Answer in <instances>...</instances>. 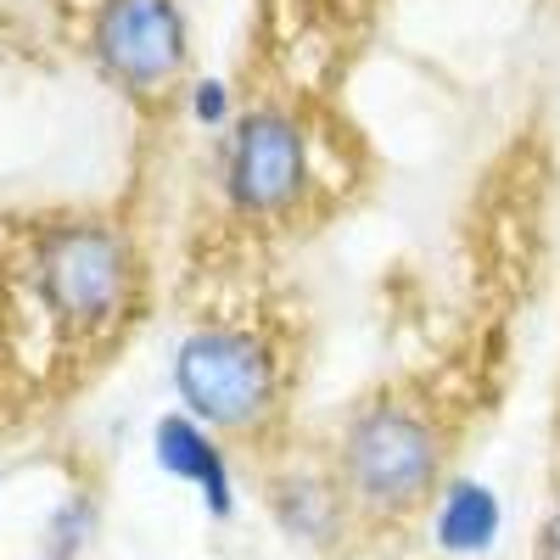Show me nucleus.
I'll list each match as a JSON object with an SVG mask.
<instances>
[{"label": "nucleus", "mask_w": 560, "mask_h": 560, "mask_svg": "<svg viewBox=\"0 0 560 560\" xmlns=\"http://www.w3.org/2000/svg\"><path fill=\"white\" fill-rule=\"evenodd\" d=\"M443 465H448V432L432 415V404L404 398V393H376L364 398L337 432L331 471L353 504L359 522H409L420 504L443 493Z\"/></svg>", "instance_id": "1"}, {"label": "nucleus", "mask_w": 560, "mask_h": 560, "mask_svg": "<svg viewBox=\"0 0 560 560\" xmlns=\"http://www.w3.org/2000/svg\"><path fill=\"white\" fill-rule=\"evenodd\" d=\"M174 393L208 432L253 438L280 415V353L247 325H197L174 348Z\"/></svg>", "instance_id": "2"}, {"label": "nucleus", "mask_w": 560, "mask_h": 560, "mask_svg": "<svg viewBox=\"0 0 560 560\" xmlns=\"http://www.w3.org/2000/svg\"><path fill=\"white\" fill-rule=\"evenodd\" d=\"M129 287H135L129 247L102 219L51 224L34 247L39 308L51 314V325H62L73 337H96L102 325H113L129 303Z\"/></svg>", "instance_id": "3"}, {"label": "nucleus", "mask_w": 560, "mask_h": 560, "mask_svg": "<svg viewBox=\"0 0 560 560\" xmlns=\"http://www.w3.org/2000/svg\"><path fill=\"white\" fill-rule=\"evenodd\" d=\"M314 185L308 129L292 107H247L224 140V202L247 219H287Z\"/></svg>", "instance_id": "4"}, {"label": "nucleus", "mask_w": 560, "mask_h": 560, "mask_svg": "<svg viewBox=\"0 0 560 560\" xmlns=\"http://www.w3.org/2000/svg\"><path fill=\"white\" fill-rule=\"evenodd\" d=\"M90 51L124 96L152 102L174 90L191 62V23L179 0H102L90 23Z\"/></svg>", "instance_id": "5"}, {"label": "nucleus", "mask_w": 560, "mask_h": 560, "mask_svg": "<svg viewBox=\"0 0 560 560\" xmlns=\"http://www.w3.org/2000/svg\"><path fill=\"white\" fill-rule=\"evenodd\" d=\"M264 499H269L275 527L303 549H331L359 522L331 465H325V471L319 465H280V471H269Z\"/></svg>", "instance_id": "6"}, {"label": "nucleus", "mask_w": 560, "mask_h": 560, "mask_svg": "<svg viewBox=\"0 0 560 560\" xmlns=\"http://www.w3.org/2000/svg\"><path fill=\"white\" fill-rule=\"evenodd\" d=\"M152 454H158V465H163L174 482H185V488L202 499V510H208L213 522L236 516V471H230V454H224L219 432H208L197 415H185V409L158 415Z\"/></svg>", "instance_id": "7"}, {"label": "nucleus", "mask_w": 560, "mask_h": 560, "mask_svg": "<svg viewBox=\"0 0 560 560\" xmlns=\"http://www.w3.org/2000/svg\"><path fill=\"white\" fill-rule=\"evenodd\" d=\"M504 533V499L482 477H448L432 499V544L448 560H477Z\"/></svg>", "instance_id": "8"}, {"label": "nucleus", "mask_w": 560, "mask_h": 560, "mask_svg": "<svg viewBox=\"0 0 560 560\" xmlns=\"http://www.w3.org/2000/svg\"><path fill=\"white\" fill-rule=\"evenodd\" d=\"M45 555H57V560H73L90 538H96V499L90 493H73L51 510V522H45Z\"/></svg>", "instance_id": "9"}, {"label": "nucleus", "mask_w": 560, "mask_h": 560, "mask_svg": "<svg viewBox=\"0 0 560 560\" xmlns=\"http://www.w3.org/2000/svg\"><path fill=\"white\" fill-rule=\"evenodd\" d=\"M185 107H191V118H197L202 129H224L230 118H236V96H230V84L213 79V73L185 90Z\"/></svg>", "instance_id": "10"}, {"label": "nucleus", "mask_w": 560, "mask_h": 560, "mask_svg": "<svg viewBox=\"0 0 560 560\" xmlns=\"http://www.w3.org/2000/svg\"><path fill=\"white\" fill-rule=\"evenodd\" d=\"M533 560H560V499L544 510V522L533 533Z\"/></svg>", "instance_id": "11"}, {"label": "nucleus", "mask_w": 560, "mask_h": 560, "mask_svg": "<svg viewBox=\"0 0 560 560\" xmlns=\"http://www.w3.org/2000/svg\"><path fill=\"white\" fill-rule=\"evenodd\" d=\"M39 560H57V555H39Z\"/></svg>", "instance_id": "12"}]
</instances>
